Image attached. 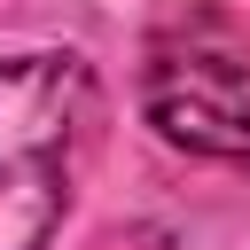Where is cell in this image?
Here are the masks:
<instances>
[{
    "mask_svg": "<svg viewBox=\"0 0 250 250\" xmlns=\"http://www.w3.org/2000/svg\"><path fill=\"white\" fill-rule=\"evenodd\" d=\"M86 94L94 78L78 55L0 62V250H47V234L62 227Z\"/></svg>",
    "mask_w": 250,
    "mask_h": 250,
    "instance_id": "cell-1",
    "label": "cell"
},
{
    "mask_svg": "<svg viewBox=\"0 0 250 250\" xmlns=\"http://www.w3.org/2000/svg\"><path fill=\"white\" fill-rule=\"evenodd\" d=\"M141 102H148V117L172 148L250 164V47H234L219 23L156 39Z\"/></svg>",
    "mask_w": 250,
    "mask_h": 250,
    "instance_id": "cell-2",
    "label": "cell"
}]
</instances>
